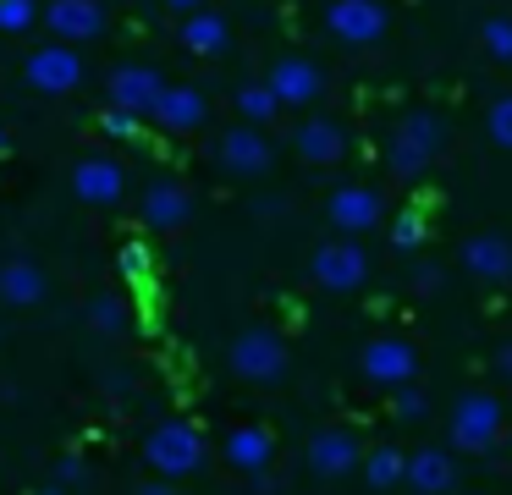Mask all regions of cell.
<instances>
[{
	"label": "cell",
	"mask_w": 512,
	"mask_h": 495,
	"mask_svg": "<svg viewBox=\"0 0 512 495\" xmlns=\"http://www.w3.org/2000/svg\"><path fill=\"white\" fill-rule=\"evenodd\" d=\"M78 479H83V462H78V457H72V462H61V468L50 473V484H78Z\"/></svg>",
	"instance_id": "cell-33"
},
{
	"label": "cell",
	"mask_w": 512,
	"mask_h": 495,
	"mask_svg": "<svg viewBox=\"0 0 512 495\" xmlns=\"http://www.w3.org/2000/svg\"><path fill=\"white\" fill-rule=\"evenodd\" d=\"M358 462H364V446H358V435L342 429V424L320 429V435L309 440V473L314 479H342V473L358 468Z\"/></svg>",
	"instance_id": "cell-11"
},
{
	"label": "cell",
	"mask_w": 512,
	"mask_h": 495,
	"mask_svg": "<svg viewBox=\"0 0 512 495\" xmlns=\"http://www.w3.org/2000/svg\"><path fill=\"white\" fill-rule=\"evenodd\" d=\"M364 484L369 490H397V484H408V451L397 446H380L364 457Z\"/></svg>",
	"instance_id": "cell-24"
},
{
	"label": "cell",
	"mask_w": 512,
	"mask_h": 495,
	"mask_svg": "<svg viewBox=\"0 0 512 495\" xmlns=\"http://www.w3.org/2000/svg\"><path fill=\"white\" fill-rule=\"evenodd\" d=\"M325 28L342 44H375L386 33V6L380 0H331L325 6Z\"/></svg>",
	"instance_id": "cell-10"
},
{
	"label": "cell",
	"mask_w": 512,
	"mask_h": 495,
	"mask_svg": "<svg viewBox=\"0 0 512 495\" xmlns=\"http://www.w3.org/2000/svg\"><path fill=\"white\" fill-rule=\"evenodd\" d=\"M325 220H331L336 231H375L380 220H386V204H380V193L375 187H358V182H347V187H336L331 198H325Z\"/></svg>",
	"instance_id": "cell-8"
},
{
	"label": "cell",
	"mask_w": 512,
	"mask_h": 495,
	"mask_svg": "<svg viewBox=\"0 0 512 495\" xmlns=\"http://www.w3.org/2000/svg\"><path fill=\"white\" fill-rule=\"evenodd\" d=\"M496 369L512 380V341H501V347H496Z\"/></svg>",
	"instance_id": "cell-36"
},
{
	"label": "cell",
	"mask_w": 512,
	"mask_h": 495,
	"mask_svg": "<svg viewBox=\"0 0 512 495\" xmlns=\"http://www.w3.org/2000/svg\"><path fill=\"white\" fill-rule=\"evenodd\" d=\"M270 457H276V440H270L265 424H237L232 435H226V462H232L237 473L270 468Z\"/></svg>",
	"instance_id": "cell-20"
},
{
	"label": "cell",
	"mask_w": 512,
	"mask_h": 495,
	"mask_svg": "<svg viewBox=\"0 0 512 495\" xmlns=\"http://www.w3.org/2000/svg\"><path fill=\"white\" fill-rule=\"evenodd\" d=\"M358 374H364L369 385H408L413 374H419V347L402 336H375L364 341V352H358Z\"/></svg>",
	"instance_id": "cell-5"
},
{
	"label": "cell",
	"mask_w": 512,
	"mask_h": 495,
	"mask_svg": "<svg viewBox=\"0 0 512 495\" xmlns=\"http://www.w3.org/2000/svg\"><path fill=\"white\" fill-rule=\"evenodd\" d=\"M182 44L193 55H221L226 50V17L221 11H193V17H182Z\"/></svg>",
	"instance_id": "cell-23"
},
{
	"label": "cell",
	"mask_w": 512,
	"mask_h": 495,
	"mask_svg": "<svg viewBox=\"0 0 512 495\" xmlns=\"http://www.w3.org/2000/svg\"><path fill=\"white\" fill-rule=\"evenodd\" d=\"M413 286H419V292H435V286H441V270H435V264H419V275H413Z\"/></svg>",
	"instance_id": "cell-35"
},
{
	"label": "cell",
	"mask_w": 512,
	"mask_h": 495,
	"mask_svg": "<svg viewBox=\"0 0 512 495\" xmlns=\"http://www.w3.org/2000/svg\"><path fill=\"white\" fill-rule=\"evenodd\" d=\"M204 435L193 424H182V418H166V424H155L144 435V462L155 473H166V479H188V473L204 468Z\"/></svg>",
	"instance_id": "cell-2"
},
{
	"label": "cell",
	"mask_w": 512,
	"mask_h": 495,
	"mask_svg": "<svg viewBox=\"0 0 512 495\" xmlns=\"http://www.w3.org/2000/svg\"><path fill=\"white\" fill-rule=\"evenodd\" d=\"M391 242H397L402 253H413V248H424L430 242V226H424V215H397V226H391Z\"/></svg>",
	"instance_id": "cell-29"
},
{
	"label": "cell",
	"mask_w": 512,
	"mask_h": 495,
	"mask_svg": "<svg viewBox=\"0 0 512 495\" xmlns=\"http://www.w3.org/2000/svg\"><path fill=\"white\" fill-rule=\"evenodd\" d=\"M39 22L34 0H0V33H28Z\"/></svg>",
	"instance_id": "cell-28"
},
{
	"label": "cell",
	"mask_w": 512,
	"mask_h": 495,
	"mask_svg": "<svg viewBox=\"0 0 512 495\" xmlns=\"http://www.w3.org/2000/svg\"><path fill=\"white\" fill-rule=\"evenodd\" d=\"M0 154H6V132H0Z\"/></svg>",
	"instance_id": "cell-38"
},
{
	"label": "cell",
	"mask_w": 512,
	"mask_h": 495,
	"mask_svg": "<svg viewBox=\"0 0 512 495\" xmlns=\"http://www.w3.org/2000/svg\"><path fill=\"white\" fill-rule=\"evenodd\" d=\"M463 270L474 281H512V237L501 231H479L463 242Z\"/></svg>",
	"instance_id": "cell-16"
},
{
	"label": "cell",
	"mask_w": 512,
	"mask_h": 495,
	"mask_svg": "<svg viewBox=\"0 0 512 495\" xmlns=\"http://www.w3.org/2000/svg\"><path fill=\"white\" fill-rule=\"evenodd\" d=\"M226 363H232V374L248 385H276V380H287V369H292V347L270 325H248L243 336L232 341Z\"/></svg>",
	"instance_id": "cell-1"
},
{
	"label": "cell",
	"mask_w": 512,
	"mask_h": 495,
	"mask_svg": "<svg viewBox=\"0 0 512 495\" xmlns=\"http://www.w3.org/2000/svg\"><path fill=\"white\" fill-rule=\"evenodd\" d=\"M265 83L281 94V105H314L325 94V72L309 61V55H276L265 72Z\"/></svg>",
	"instance_id": "cell-9"
},
{
	"label": "cell",
	"mask_w": 512,
	"mask_h": 495,
	"mask_svg": "<svg viewBox=\"0 0 512 495\" xmlns=\"http://www.w3.org/2000/svg\"><path fill=\"white\" fill-rule=\"evenodd\" d=\"M23 77L39 88V94H72V88L83 83V61H78V50H72L67 39H56V44H39V50L28 55Z\"/></svg>",
	"instance_id": "cell-7"
},
{
	"label": "cell",
	"mask_w": 512,
	"mask_h": 495,
	"mask_svg": "<svg viewBox=\"0 0 512 495\" xmlns=\"http://www.w3.org/2000/svg\"><path fill=\"white\" fill-rule=\"evenodd\" d=\"M100 127H105V138H138V110L111 105V110L100 116Z\"/></svg>",
	"instance_id": "cell-32"
},
{
	"label": "cell",
	"mask_w": 512,
	"mask_h": 495,
	"mask_svg": "<svg viewBox=\"0 0 512 495\" xmlns=\"http://www.w3.org/2000/svg\"><path fill=\"white\" fill-rule=\"evenodd\" d=\"M292 149L309 165H336L347 154V132H342V121H331V116H309L292 132Z\"/></svg>",
	"instance_id": "cell-18"
},
{
	"label": "cell",
	"mask_w": 512,
	"mask_h": 495,
	"mask_svg": "<svg viewBox=\"0 0 512 495\" xmlns=\"http://www.w3.org/2000/svg\"><path fill=\"white\" fill-rule=\"evenodd\" d=\"M281 110H287V105H281V94H276L270 83H243V88H237V116H243V121H254V127L276 121Z\"/></svg>",
	"instance_id": "cell-25"
},
{
	"label": "cell",
	"mask_w": 512,
	"mask_h": 495,
	"mask_svg": "<svg viewBox=\"0 0 512 495\" xmlns=\"http://www.w3.org/2000/svg\"><path fill=\"white\" fill-rule=\"evenodd\" d=\"M45 22H50L56 39L89 44V39H100V33H105V6H100V0H50Z\"/></svg>",
	"instance_id": "cell-13"
},
{
	"label": "cell",
	"mask_w": 512,
	"mask_h": 495,
	"mask_svg": "<svg viewBox=\"0 0 512 495\" xmlns=\"http://www.w3.org/2000/svg\"><path fill=\"white\" fill-rule=\"evenodd\" d=\"M485 127H490V138H496L501 149H512V94H501L496 105H490Z\"/></svg>",
	"instance_id": "cell-31"
},
{
	"label": "cell",
	"mask_w": 512,
	"mask_h": 495,
	"mask_svg": "<svg viewBox=\"0 0 512 495\" xmlns=\"http://www.w3.org/2000/svg\"><path fill=\"white\" fill-rule=\"evenodd\" d=\"M122 270H127V275H144V270H149V253H144V248H127V253H122Z\"/></svg>",
	"instance_id": "cell-34"
},
{
	"label": "cell",
	"mask_w": 512,
	"mask_h": 495,
	"mask_svg": "<svg viewBox=\"0 0 512 495\" xmlns=\"http://www.w3.org/2000/svg\"><path fill=\"white\" fill-rule=\"evenodd\" d=\"M452 484H457V462L446 457V451L424 446V451H413V457H408V490L441 495V490H452Z\"/></svg>",
	"instance_id": "cell-21"
},
{
	"label": "cell",
	"mask_w": 512,
	"mask_h": 495,
	"mask_svg": "<svg viewBox=\"0 0 512 495\" xmlns=\"http://www.w3.org/2000/svg\"><path fill=\"white\" fill-rule=\"evenodd\" d=\"M160 94H166V83H160V72H155V66H144V61H127V66H116V72H111V105H122V110L155 116Z\"/></svg>",
	"instance_id": "cell-12"
},
{
	"label": "cell",
	"mask_w": 512,
	"mask_h": 495,
	"mask_svg": "<svg viewBox=\"0 0 512 495\" xmlns=\"http://www.w3.org/2000/svg\"><path fill=\"white\" fill-rule=\"evenodd\" d=\"M270 160H276V154H270L265 132H259L254 121H243V127H232V132L221 138V165H226L232 176H265Z\"/></svg>",
	"instance_id": "cell-15"
},
{
	"label": "cell",
	"mask_w": 512,
	"mask_h": 495,
	"mask_svg": "<svg viewBox=\"0 0 512 495\" xmlns=\"http://www.w3.org/2000/svg\"><path fill=\"white\" fill-rule=\"evenodd\" d=\"M72 193L83 198V204H122L127 193V176L116 160H105V154H89V160H78V171H72Z\"/></svg>",
	"instance_id": "cell-14"
},
{
	"label": "cell",
	"mask_w": 512,
	"mask_h": 495,
	"mask_svg": "<svg viewBox=\"0 0 512 495\" xmlns=\"http://www.w3.org/2000/svg\"><path fill=\"white\" fill-rule=\"evenodd\" d=\"M309 275H314V286H320V292H358V286L369 281V253L358 248L353 231H347V237L320 242V248H314Z\"/></svg>",
	"instance_id": "cell-3"
},
{
	"label": "cell",
	"mask_w": 512,
	"mask_h": 495,
	"mask_svg": "<svg viewBox=\"0 0 512 495\" xmlns=\"http://www.w3.org/2000/svg\"><path fill=\"white\" fill-rule=\"evenodd\" d=\"M479 44H485L496 61L512 66V17H485L479 22Z\"/></svg>",
	"instance_id": "cell-27"
},
{
	"label": "cell",
	"mask_w": 512,
	"mask_h": 495,
	"mask_svg": "<svg viewBox=\"0 0 512 495\" xmlns=\"http://www.w3.org/2000/svg\"><path fill=\"white\" fill-rule=\"evenodd\" d=\"M193 220V193L182 182H149V193H144V226H155V231H177V226H188Z\"/></svg>",
	"instance_id": "cell-17"
},
{
	"label": "cell",
	"mask_w": 512,
	"mask_h": 495,
	"mask_svg": "<svg viewBox=\"0 0 512 495\" xmlns=\"http://www.w3.org/2000/svg\"><path fill=\"white\" fill-rule=\"evenodd\" d=\"M391 413H397L402 424H413V418H424V413H430V396H424V391H413V380H408V385H397V402H391Z\"/></svg>",
	"instance_id": "cell-30"
},
{
	"label": "cell",
	"mask_w": 512,
	"mask_h": 495,
	"mask_svg": "<svg viewBox=\"0 0 512 495\" xmlns=\"http://www.w3.org/2000/svg\"><path fill=\"white\" fill-rule=\"evenodd\" d=\"M89 325L100 330V336H122V330L133 325V303H127L122 292H100L89 303Z\"/></svg>",
	"instance_id": "cell-26"
},
{
	"label": "cell",
	"mask_w": 512,
	"mask_h": 495,
	"mask_svg": "<svg viewBox=\"0 0 512 495\" xmlns=\"http://www.w3.org/2000/svg\"><path fill=\"white\" fill-rule=\"evenodd\" d=\"M166 6H177V11H199L204 0H166Z\"/></svg>",
	"instance_id": "cell-37"
},
{
	"label": "cell",
	"mask_w": 512,
	"mask_h": 495,
	"mask_svg": "<svg viewBox=\"0 0 512 495\" xmlns=\"http://www.w3.org/2000/svg\"><path fill=\"white\" fill-rule=\"evenodd\" d=\"M45 270L28 259H12V264H0V303H12V308H34L39 297H45Z\"/></svg>",
	"instance_id": "cell-22"
},
{
	"label": "cell",
	"mask_w": 512,
	"mask_h": 495,
	"mask_svg": "<svg viewBox=\"0 0 512 495\" xmlns=\"http://www.w3.org/2000/svg\"><path fill=\"white\" fill-rule=\"evenodd\" d=\"M435 149H441V121L430 116V110H413L408 121H397V132H391V171L397 176H424L435 160Z\"/></svg>",
	"instance_id": "cell-4"
},
{
	"label": "cell",
	"mask_w": 512,
	"mask_h": 495,
	"mask_svg": "<svg viewBox=\"0 0 512 495\" xmlns=\"http://www.w3.org/2000/svg\"><path fill=\"white\" fill-rule=\"evenodd\" d=\"M501 435V402L490 391H468L452 407V446L457 451H485Z\"/></svg>",
	"instance_id": "cell-6"
},
{
	"label": "cell",
	"mask_w": 512,
	"mask_h": 495,
	"mask_svg": "<svg viewBox=\"0 0 512 495\" xmlns=\"http://www.w3.org/2000/svg\"><path fill=\"white\" fill-rule=\"evenodd\" d=\"M204 116H210V105H204L199 88H188V83H166V94H160V105H155V121H160V127H171V132H193V127H204Z\"/></svg>",
	"instance_id": "cell-19"
}]
</instances>
